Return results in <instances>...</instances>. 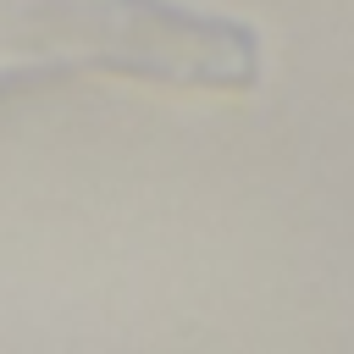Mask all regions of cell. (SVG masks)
I'll use <instances>...</instances> for the list:
<instances>
[{"instance_id":"1","label":"cell","mask_w":354,"mask_h":354,"mask_svg":"<svg viewBox=\"0 0 354 354\" xmlns=\"http://www.w3.org/2000/svg\"><path fill=\"white\" fill-rule=\"evenodd\" d=\"M6 61H94L171 83H254V33L171 0H0Z\"/></svg>"}]
</instances>
